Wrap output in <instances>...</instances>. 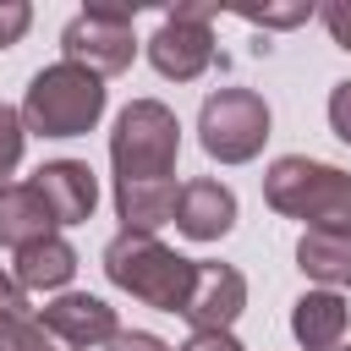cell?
Instances as JSON below:
<instances>
[{"label":"cell","mask_w":351,"mask_h":351,"mask_svg":"<svg viewBox=\"0 0 351 351\" xmlns=\"http://www.w3.org/2000/svg\"><path fill=\"white\" fill-rule=\"evenodd\" d=\"M263 203H269L274 214L307 219V230L351 236V170H335V165L285 154V159H274L269 176H263Z\"/></svg>","instance_id":"1"},{"label":"cell","mask_w":351,"mask_h":351,"mask_svg":"<svg viewBox=\"0 0 351 351\" xmlns=\"http://www.w3.org/2000/svg\"><path fill=\"white\" fill-rule=\"evenodd\" d=\"M192 263L197 258H181L165 241L137 236V230H121L104 247L110 285H121L126 296H137L143 307H159V313H181L186 307V296H192Z\"/></svg>","instance_id":"2"},{"label":"cell","mask_w":351,"mask_h":351,"mask_svg":"<svg viewBox=\"0 0 351 351\" xmlns=\"http://www.w3.org/2000/svg\"><path fill=\"white\" fill-rule=\"evenodd\" d=\"M104 115V82L71 60L44 66L22 93V126L38 137H82Z\"/></svg>","instance_id":"3"},{"label":"cell","mask_w":351,"mask_h":351,"mask_svg":"<svg viewBox=\"0 0 351 351\" xmlns=\"http://www.w3.org/2000/svg\"><path fill=\"white\" fill-rule=\"evenodd\" d=\"M176 154H181V121H176L170 104H159V99H132V104L115 115V132H110L115 181H170Z\"/></svg>","instance_id":"4"},{"label":"cell","mask_w":351,"mask_h":351,"mask_svg":"<svg viewBox=\"0 0 351 351\" xmlns=\"http://www.w3.org/2000/svg\"><path fill=\"white\" fill-rule=\"evenodd\" d=\"M197 137H203L208 159L247 165V159H258V148L269 137V104L252 88H219L197 110Z\"/></svg>","instance_id":"5"},{"label":"cell","mask_w":351,"mask_h":351,"mask_svg":"<svg viewBox=\"0 0 351 351\" xmlns=\"http://www.w3.org/2000/svg\"><path fill=\"white\" fill-rule=\"evenodd\" d=\"M132 16H137V5H88V11H77V16L60 27L66 60L82 66V71H93L99 82L115 77V71H126L132 55H137Z\"/></svg>","instance_id":"6"},{"label":"cell","mask_w":351,"mask_h":351,"mask_svg":"<svg viewBox=\"0 0 351 351\" xmlns=\"http://www.w3.org/2000/svg\"><path fill=\"white\" fill-rule=\"evenodd\" d=\"M208 22H214V5H208V0H181V5H170L165 22H159V33L148 38L154 71L170 77V82L203 77L208 60H214V27H208Z\"/></svg>","instance_id":"7"},{"label":"cell","mask_w":351,"mask_h":351,"mask_svg":"<svg viewBox=\"0 0 351 351\" xmlns=\"http://www.w3.org/2000/svg\"><path fill=\"white\" fill-rule=\"evenodd\" d=\"M241 307H247V280L230 263H192V296L181 307L192 335H230Z\"/></svg>","instance_id":"8"},{"label":"cell","mask_w":351,"mask_h":351,"mask_svg":"<svg viewBox=\"0 0 351 351\" xmlns=\"http://www.w3.org/2000/svg\"><path fill=\"white\" fill-rule=\"evenodd\" d=\"M38 324H44V335H55V340L71 346V351H82V346H110V340L121 335L115 307L99 302V296H88V291H60V296L38 313Z\"/></svg>","instance_id":"9"},{"label":"cell","mask_w":351,"mask_h":351,"mask_svg":"<svg viewBox=\"0 0 351 351\" xmlns=\"http://www.w3.org/2000/svg\"><path fill=\"white\" fill-rule=\"evenodd\" d=\"M27 186L44 197V208H49L55 225H82V219H93L99 181H93V170H88L82 159H49V165L33 170Z\"/></svg>","instance_id":"10"},{"label":"cell","mask_w":351,"mask_h":351,"mask_svg":"<svg viewBox=\"0 0 351 351\" xmlns=\"http://www.w3.org/2000/svg\"><path fill=\"white\" fill-rule=\"evenodd\" d=\"M236 225V192L225 181H186L176 192V230L192 241H219Z\"/></svg>","instance_id":"11"},{"label":"cell","mask_w":351,"mask_h":351,"mask_svg":"<svg viewBox=\"0 0 351 351\" xmlns=\"http://www.w3.org/2000/svg\"><path fill=\"white\" fill-rule=\"evenodd\" d=\"M346 324H351V302H346L340 291H307V296H296V307H291V335H296L307 351H340Z\"/></svg>","instance_id":"12"},{"label":"cell","mask_w":351,"mask_h":351,"mask_svg":"<svg viewBox=\"0 0 351 351\" xmlns=\"http://www.w3.org/2000/svg\"><path fill=\"white\" fill-rule=\"evenodd\" d=\"M176 181H115V214L126 230L154 236L159 225L176 219Z\"/></svg>","instance_id":"13"},{"label":"cell","mask_w":351,"mask_h":351,"mask_svg":"<svg viewBox=\"0 0 351 351\" xmlns=\"http://www.w3.org/2000/svg\"><path fill=\"white\" fill-rule=\"evenodd\" d=\"M44 236H55V219H49L44 197L33 186H0V247L22 252Z\"/></svg>","instance_id":"14"},{"label":"cell","mask_w":351,"mask_h":351,"mask_svg":"<svg viewBox=\"0 0 351 351\" xmlns=\"http://www.w3.org/2000/svg\"><path fill=\"white\" fill-rule=\"evenodd\" d=\"M0 351H71L55 335H44V324L27 307V291L11 274H0Z\"/></svg>","instance_id":"15"},{"label":"cell","mask_w":351,"mask_h":351,"mask_svg":"<svg viewBox=\"0 0 351 351\" xmlns=\"http://www.w3.org/2000/svg\"><path fill=\"white\" fill-rule=\"evenodd\" d=\"M71 274H77V247L66 236H44V241H33V247L16 252V274L11 280L22 291H60Z\"/></svg>","instance_id":"16"},{"label":"cell","mask_w":351,"mask_h":351,"mask_svg":"<svg viewBox=\"0 0 351 351\" xmlns=\"http://www.w3.org/2000/svg\"><path fill=\"white\" fill-rule=\"evenodd\" d=\"M296 263L307 280H318V291H340V285H351V236L307 230L296 241Z\"/></svg>","instance_id":"17"},{"label":"cell","mask_w":351,"mask_h":351,"mask_svg":"<svg viewBox=\"0 0 351 351\" xmlns=\"http://www.w3.org/2000/svg\"><path fill=\"white\" fill-rule=\"evenodd\" d=\"M22 143H27V126H22V110L0 104V186H11L5 176L22 165Z\"/></svg>","instance_id":"18"},{"label":"cell","mask_w":351,"mask_h":351,"mask_svg":"<svg viewBox=\"0 0 351 351\" xmlns=\"http://www.w3.org/2000/svg\"><path fill=\"white\" fill-rule=\"evenodd\" d=\"M236 16L241 22H258V27H296V22L313 16V5L307 0H296V5H241Z\"/></svg>","instance_id":"19"},{"label":"cell","mask_w":351,"mask_h":351,"mask_svg":"<svg viewBox=\"0 0 351 351\" xmlns=\"http://www.w3.org/2000/svg\"><path fill=\"white\" fill-rule=\"evenodd\" d=\"M33 22V5L27 0H0V49H11Z\"/></svg>","instance_id":"20"},{"label":"cell","mask_w":351,"mask_h":351,"mask_svg":"<svg viewBox=\"0 0 351 351\" xmlns=\"http://www.w3.org/2000/svg\"><path fill=\"white\" fill-rule=\"evenodd\" d=\"M329 126L340 143H351V77L335 82V93H329Z\"/></svg>","instance_id":"21"},{"label":"cell","mask_w":351,"mask_h":351,"mask_svg":"<svg viewBox=\"0 0 351 351\" xmlns=\"http://www.w3.org/2000/svg\"><path fill=\"white\" fill-rule=\"evenodd\" d=\"M318 16H324V27H329V38H335L340 49H351V0H329Z\"/></svg>","instance_id":"22"},{"label":"cell","mask_w":351,"mask_h":351,"mask_svg":"<svg viewBox=\"0 0 351 351\" xmlns=\"http://www.w3.org/2000/svg\"><path fill=\"white\" fill-rule=\"evenodd\" d=\"M110 351H170L159 335H148V329H121L115 340H110Z\"/></svg>","instance_id":"23"},{"label":"cell","mask_w":351,"mask_h":351,"mask_svg":"<svg viewBox=\"0 0 351 351\" xmlns=\"http://www.w3.org/2000/svg\"><path fill=\"white\" fill-rule=\"evenodd\" d=\"M181 351H241V340L236 335H192Z\"/></svg>","instance_id":"24"},{"label":"cell","mask_w":351,"mask_h":351,"mask_svg":"<svg viewBox=\"0 0 351 351\" xmlns=\"http://www.w3.org/2000/svg\"><path fill=\"white\" fill-rule=\"evenodd\" d=\"M340 351H351V346H340Z\"/></svg>","instance_id":"25"}]
</instances>
